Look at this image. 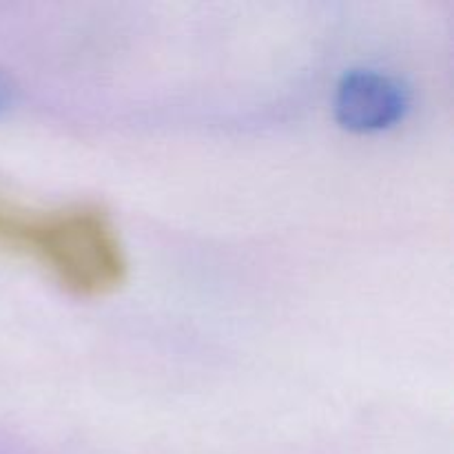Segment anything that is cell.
I'll return each mask as SVG.
<instances>
[{
  "mask_svg": "<svg viewBox=\"0 0 454 454\" xmlns=\"http://www.w3.org/2000/svg\"><path fill=\"white\" fill-rule=\"evenodd\" d=\"M0 251L27 257L78 297L109 295L129 273L118 226L98 204L35 208L0 198Z\"/></svg>",
  "mask_w": 454,
  "mask_h": 454,
  "instance_id": "cell-1",
  "label": "cell"
},
{
  "mask_svg": "<svg viewBox=\"0 0 454 454\" xmlns=\"http://www.w3.org/2000/svg\"><path fill=\"white\" fill-rule=\"evenodd\" d=\"M406 96L388 75L375 71H357L346 75L337 96L340 120L357 131L384 129L402 118Z\"/></svg>",
  "mask_w": 454,
  "mask_h": 454,
  "instance_id": "cell-2",
  "label": "cell"
},
{
  "mask_svg": "<svg viewBox=\"0 0 454 454\" xmlns=\"http://www.w3.org/2000/svg\"><path fill=\"white\" fill-rule=\"evenodd\" d=\"M9 98H12V93H9V87H7V82H4V80L0 78V111H3V109H7V105H9Z\"/></svg>",
  "mask_w": 454,
  "mask_h": 454,
  "instance_id": "cell-3",
  "label": "cell"
}]
</instances>
